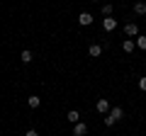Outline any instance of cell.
<instances>
[{
  "instance_id": "12",
  "label": "cell",
  "mask_w": 146,
  "mask_h": 136,
  "mask_svg": "<svg viewBox=\"0 0 146 136\" xmlns=\"http://www.w3.org/2000/svg\"><path fill=\"white\" fill-rule=\"evenodd\" d=\"M136 49L146 51V37H136Z\"/></svg>"
},
{
  "instance_id": "13",
  "label": "cell",
  "mask_w": 146,
  "mask_h": 136,
  "mask_svg": "<svg viewBox=\"0 0 146 136\" xmlns=\"http://www.w3.org/2000/svg\"><path fill=\"white\" fill-rule=\"evenodd\" d=\"M102 15L105 17H112V5H110V3H105V5H102Z\"/></svg>"
},
{
  "instance_id": "4",
  "label": "cell",
  "mask_w": 146,
  "mask_h": 136,
  "mask_svg": "<svg viewBox=\"0 0 146 136\" xmlns=\"http://www.w3.org/2000/svg\"><path fill=\"white\" fill-rule=\"evenodd\" d=\"M124 34H127V37H136V34H139L136 22H127V24H124Z\"/></svg>"
},
{
  "instance_id": "8",
  "label": "cell",
  "mask_w": 146,
  "mask_h": 136,
  "mask_svg": "<svg viewBox=\"0 0 146 136\" xmlns=\"http://www.w3.org/2000/svg\"><path fill=\"white\" fill-rule=\"evenodd\" d=\"M110 117H112L115 121H119L122 117H124V112H122V107H112V110H110Z\"/></svg>"
},
{
  "instance_id": "9",
  "label": "cell",
  "mask_w": 146,
  "mask_h": 136,
  "mask_svg": "<svg viewBox=\"0 0 146 136\" xmlns=\"http://www.w3.org/2000/svg\"><path fill=\"white\" fill-rule=\"evenodd\" d=\"M88 53H90V56H93V58H98V56H102V46H100V44H93V46L88 49Z\"/></svg>"
},
{
  "instance_id": "17",
  "label": "cell",
  "mask_w": 146,
  "mask_h": 136,
  "mask_svg": "<svg viewBox=\"0 0 146 136\" xmlns=\"http://www.w3.org/2000/svg\"><path fill=\"white\" fill-rule=\"evenodd\" d=\"M25 136H39V134H36L34 129H27V131H25Z\"/></svg>"
},
{
  "instance_id": "1",
  "label": "cell",
  "mask_w": 146,
  "mask_h": 136,
  "mask_svg": "<svg viewBox=\"0 0 146 136\" xmlns=\"http://www.w3.org/2000/svg\"><path fill=\"white\" fill-rule=\"evenodd\" d=\"M95 110H98L100 114H110V110H112V107H110V102H107V97H100L98 102H95Z\"/></svg>"
},
{
  "instance_id": "7",
  "label": "cell",
  "mask_w": 146,
  "mask_h": 136,
  "mask_svg": "<svg viewBox=\"0 0 146 136\" xmlns=\"http://www.w3.org/2000/svg\"><path fill=\"white\" fill-rule=\"evenodd\" d=\"M66 119L71 121V124H78V121H80V112H78V110H71V112L66 114Z\"/></svg>"
},
{
  "instance_id": "2",
  "label": "cell",
  "mask_w": 146,
  "mask_h": 136,
  "mask_svg": "<svg viewBox=\"0 0 146 136\" xmlns=\"http://www.w3.org/2000/svg\"><path fill=\"white\" fill-rule=\"evenodd\" d=\"M93 15H90V12H80V15H78V24L80 27H90V24H93Z\"/></svg>"
},
{
  "instance_id": "11",
  "label": "cell",
  "mask_w": 146,
  "mask_h": 136,
  "mask_svg": "<svg viewBox=\"0 0 146 136\" xmlns=\"http://www.w3.org/2000/svg\"><path fill=\"white\" fill-rule=\"evenodd\" d=\"M27 105H29L32 110H34V107H39V105H42V100L36 97V95H29V97H27Z\"/></svg>"
},
{
  "instance_id": "18",
  "label": "cell",
  "mask_w": 146,
  "mask_h": 136,
  "mask_svg": "<svg viewBox=\"0 0 146 136\" xmlns=\"http://www.w3.org/2000/svg\"><path fill=\"white\" fill-rule=\"evenodd\" d=\"M90 3H98V0H90Z\"/></svg>"
},
{
  "instance_id": "6",
  "label": "cell",
  "mask_w": 146,
  "mask_h": 136,
  "mask_svg": "<svg viewBox=\"0 0 146 136\" xmlns=\"http://www.w3.org/2000/svg\"><path fill=\"white\" fill-rule=\"evenodd\" d=\"M136 49V42H131V39H124V42H122V51L124 53H131Z\"/></svg>"
},
{
  "instance_id": "3",
  "label": "cell",
  "mask_w": 146,
  "mask_h": 136,
  "mask_svg": "<svg viewBox=\"0 0 146 136\" xmlns=\"http://www.w3.org/2000/svg\"><path fill=\"white\" fill-rule=\"evenodd\" d=\"M102 29L105 32H115L117 29V20H115V17H105V20H102Z\"/></svg>"
},
{
  "instance_id": "14",
  "label": "cell",
  "mask_w": 146,
  "mask_h": 136,
  "mask_svg": "<svg viewBox=\"0 0 146 136\" xmlns=\"http://www.w3.org/2000/svg\"><path fill=\"white\" fill-rule=\"evenodd\" d=\"M20 58H22V63H29V61H32V51H27V49H25Z\"/></svg>"
},
{
  "instance_id": "16",
  "label": "cell",
  "mask_w": 146,
  "mask_h": 136,
  "mask_svg": "<svg viewBox=\"0 0 146 136\" xmlns=\"http://www.w3.org/2000/svg\"><path fill=\"white\" fill-rule=\"evenodd\" d=\"M105 124H107V126H112V124H115V119H112L110 114H105Z\"/></svg>"
},
{
  "instance_id": "10",
  "label": "cell",
  "mask_w": 146,
  "mask_h": 136,
  "mask_svg": "<svg viewBox=\"0 0 146 136\" xmlns=\"http://www.w3.org/2000/svg\"><path fill=\"white\" fill-rule=\"evenodd\" d=\"M134 15H146V3H134Z\"/></svg>"
},
{
  "instance_id": "5",
  "label": "cell",
  "mask_w": 146,
  "mask_h": 136,
  "mask_svg": "<svg viewBox=\"0 0 146 136\" xmlns=\"http://www.w3.org/2000/svg\"><path fill=\"white\" fill-rule=\"evenodd\" d=\"M73 134H76V136H85V134H88V126H85V121L73 124Z\"/></svg>"
},
{
  "instance_id": "15",
  "label": "cell",
  "mask_w": 146,
  "mask_h": 136,
  "mask_svg": "<svg viewBox=\"0 0 146 136\" xmlns=\"http://www.w3.org/2000/svg\"><path fill=\"white\" fill-rule=\"evenodd\" d=\"M139 88L146 92V75H144V78H139Z\"/></svg>"
}]
</instances>
